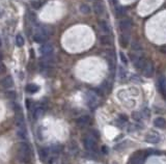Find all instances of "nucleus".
<instances>
[{
  "instance_id": "20",
  "label": "nucleus",
  "mask_w": 166,
  "mask_h": 164,
  "mask_svg": "<svg viewBox=\"0 0 166 164\" xmlns=\"http://www.w3.org/2000/svg\"><path fill=\"white\" fill-rule=\"evenodd\" d=\"M40 156L42 158V160H45L48 157V151L46 148H41L40 150Z\"/></svg>"
},
{
  "instance_id": "25",
  "label": "nucleus",
  "mask_w": 166,
  "mask_h": 164,
  "mask_svg": "<svg viewBox=\"0 0 166 164\" xmlns=\"http://www.w3.org/2000/svg\"><path fill=\"white\" fill-rule=\"evenodd\" d=\"M6 96H7L8 98H10V99H15V98H16L15 91H8V93H6Z\"/></svg>"
},
{
  "instance_id": "24",
  "label": "nucleus",
  "mask_w": 166,
  "mask_h": 164,
  "mask_svg": "<svg viewBox=\"0 0 166 164\" xmlns=\"http://www.w3.org/2000/svg\"><path fill=\"white\" fill-rule=\"evenodd\" d=\"M132 117H133V119H136V121H140V113H138V112H133V114H132Z\"/></svg>"
},
{
  "instance_id": "15",
  "label": "nucleus",
  "mask_w": 166,
  "mask_h": 164,
  "mask_svg": "<svg viewBox=\"0 0 166 164\" xmlns=\"http://www.w3.org/2000/svg\"><path fill=\"white\" fill-rule=\"evenodd\" d=\"M99 25H100V28H101L102 31L105 32L106 34H108L109 32H110V28H109V25L107 24V22L101 21V22L99 23Z\"/></svg>"
},
{
  "instance_id": "16",
  "label": "nucleus",
  "mask_w": 166,
  "mask_h": 164,
  "mask_svg": "<svg viewBox=\"0 0 166 164\" xmlns=\"http://www.w3.org/2000/svg\"><path fill=\"white\" fill-rule=\"evenodd\" d=\"M43 114H44V109L42 108V107H38V108H36L33 112V117H34V119H40Z\"/></svg>"
},
{
  "instance_id": "30",
  "label": "nucleus",
  "mask_w": 166,
  "mask_h": 164,
  "mask_svg": "<svg viewBox=\"0 0 166 164\" xmlns=\"http://www.w3.org/2000/svg\"><path fill=\"white\" fill-rule=\"evenodd\" d=\"M162 94H163V95H164V97H165V99H166V91H163Z\"/></svg>"
},
{
  "instance_id": "18",
  "label": "nucleus",
  "mask_w": 166,
  "mask_h": 164,
  "mask_svg": "<svg viewBox=\"0 0 166 164\" xmlns=\"http://www.w3.org/2000/svg\"><path fill=\"white\" fill-rule=\"evenodd\" d=\"M16 45L18 47H23L24 46V39L21 34H17L16 36Z\"/></svg>"
},
{
  "instance_id": "12",
  "label": "nucleus",
  "mask_w": 166,
  "mask_h": 164,
  "mask_svg": "<svg viewBox=\"0 0 166 164\" xmlns=\"http://www.w3.org/2000/svg\"><path fill=\"white\" fill-rule=\"evenodd\" d=\"M25 89H26V91L29 94H36L40 91V86L34 84V83H30V84H28L27 86H26Z\"/></svg>"
},
{
  "instance_id": "14",
  "label": "nucleus",
  "mask_w": 166,
  "mask_h": 164,
  "mask_svg": "<svg viewBox=\"0 0 166 164\" xmlns=\"http://www.w3.org/2000/svg\"><path fill=\"white\" fill-rule=\"evenodd\" d=\"M89 122V117L88 115H83V117H80L79 119H77V125L79 126H84V125H87Z\"/></svg>"
},
{
  "instance_id": "27",
  "label": "nucleus",
  "mask_w": 166,
  "mask_h": 164,
  "mask_svg": "<svg viewBox=\"0 0 166 164\" xmlns=\"http://www.w3.org/2000/svg\"><path fill=\"white\" fill-rule=\"evenodd\" d=\"M116 14L119 15V16L123 15V14H124V8H123V7H117V8H116Z\"/></svg>"
},
{
  "instance_id": "11",
  "label": "nucleus",
  "mask_w": 166,
  "mask_h": 164,
  "mask_svg": "<svg viewBox=\"0 0 166 164\" xmlns=\"http://www.w3.org/2000/svg\"><path fill=\"white\" fill-rule=\"evenodd\" d=\"M1 84H2V86L5 87V88H10V87H12L13 85H14V80H13V78L10 77V76H7V77L2 79Z\"/></svg>"
},
{
  "instance_id": "23",
  "label": "nucleus",
  "mask_w": 166,
  "mask_h": 164,
  "mask_svg": "<svg viewBox=\"0 0 166 164\" xmlns=\"http://www.w3.org/2000/svg\"><path fill=\"white\" fill-rule=\"evenodd\" d=\"M44 4V2L42 0H36V1H32V6L34 8H40L42 5Z\"/></svg>"
},
{
  "instance_id": "19",
  "label": "nucleus",
  "mask_w": 166,
  "mask_h": 164,
  "mask_svg": "<svg viewBox=\"0 0 166 164\" xmlns=\"http://www.w3.org/2000/svg\"><path fill=\"white\" fill-rule=\"evenodd\" d=\"M18 136L21 139H26V130L25 128H18Z\"/></svg>"
},
{
  "instance_id": "5",
  "label": "nucleus",
  "mask_w": 166,
  "mask_h": 164,
  "mask_svg": "<svg viewBox=\"0 0 166 164\" xmlns=\"http://www.w3.org/2000/svg\"><path fill=\"white\" fill-rule=\"evenodd\" d=\"M40 52H41V54L43 56L48 57V56H50V55H52V54H53V46H52L51 44H49V43L43 44V45L41 46V48H40Z\"/></svg>"
},
{
  "instance_id": "21",
  "label": "nucleus",
  "mask_w": 166,
  "mask_h": 164,
  "mask_svg": "<svg viewBox=\"0 0 166 164\" xmlns=\"http://www.w3.org/2000/svg\"><path fill=\"white\" fill-rule=\"evenodd\" d=\"M101 43L103 44V45H108V44H110V39H109L108 36H101Z\"/></svg>"
},
{
  "instance_id": "10",
  "label": "nucleus",
  "mask_w": 166,
  "mask_h": 164,
  "mask_svg": "<svg viewBox=\"0 0 166 164\" xmlns=\"http://www.w3.org/2000/svg\"><path fill=\"white\" fill-rule=\"evenodd\" d=\"M93 10L97 15H102L104 13V6L101 1H95L93 3Z\"/></svg>"
},
{
  "instance_id": "3",
  "label": "nucleus",
  "mask_w": 166,
  "mask_h": 164,
  "mask_svg": "<svg viewBox=\"0 0 166 164\" xmlns=\"http://www.w3.org/2000/svg\"><path fill=\"white\" fill-rule=\"evenodd\" d=\"M85 100H86V103L90 108H93V107L97 106L98 104V97L95 93L93 91H87L85 94Z\"/></svg>"
},
{
  "instance_id": "22",
  "label": "nucleus",
  "mask_w": 166,
  "mask_h": 164,
  "mask_svg": "<svg viewBox=\"0 0 166 164\" xmlns=\"http://www.w3.org/2000/svg\"><path fill=\"white\" fill-rule=\"evenodd\" d=\"M119 42H121V45L123 46V47H126V46L128 45L129 39L127 38V36H121V40H119Z\"/></svg>"
},
{
  "instance_id": "29",
  "label": "nucleus",
  "mask_w": 166,
  "mask_h": 164,
  "mask_svg": "<svg viewBox=\"0 0 166 164\" xmlns=\"http://www.w3.org/2000/svg\"><path fill=\"white\" fill-rule=\"evenodd\" d=\"M30 105H31V103H30L29 100H27V101H26V106H27L28 109H30Z\"/></svg>"
},
{
  "instance_id": "17",
  "label": "nucleus",
  "mask_w": 166,
  "mask_h": 164,
  "mask_svg": "<svg viewBox=\"0 0 166 164\" xmlns=\"http://www.w3.org/2000/svg\"><path fill=\"white\" fill-rule=\"evenodd\" d=\"M80 12H81L83 15H88L89 13H90V7H89L87 4H81V5H80Z\"/></svg>"
},
{
  "instance_id": "8",
  "label": "nucleus",
  "mask_w": 166,
  "mask_h": 164,
  "mask_svg": "<svg viewBox=\"0 0 166 164\" xmlns=\"http://www.w3.org/2000/svg\"><path fill=\"white\" fill-rule=\"evenodd\" d=\"M131 25H132V23L129 19H124V20H122L119 22V28H121L122 31H128L131 28Z\"/></svg>"
},
{
  "instance_id": "26",
  "label": "nucleus",
  "mask_w": 166,
  "mask_h": 164,
  "mask_svg": "<svg viewBox=\"0 0 166 164\" xmlns=\"http://www.w3.org/2000/svg\"><path fill=\"white\" fill-rule=\"evenodd\" d=\"M4 72H5V67H4L3 62H0V75H1V74H3Z\"/></svg>"
},
{
  "instance_id": "31",
  "label": "nucleus",
  "mask_w": 166,
  "mask_h": 164,
  "mask_svg": "<svg viewBox=\"0 0 166 164\" xmlns=\"http://www.w3.org/2000/svg\"><path fill=\"white\" fill-rule=\"evenodd\" d=\"M0 62H2V56H1V52H0Z\"/></svg>"
},
{
  "instance_id": "6",
  "label": "nucleus",
  "mask_w": 166,
  "mask_h": 164,
  "mask_svg": "<svg viewBox=\"0 0 166 164\" xmlns=\"http://www.w3.org/2000/svg\"><path fill=\"white\" fill-rule=\"evenodd\" d=\"M145 141H147L150 143H158L160 141V136L157 133L150 132L145 136Z\"/></svg>"
},
{
  "instance_id": "4",
  "label": "nucleus",
  "mask_w": 166,
  "mask_h": 164,
  "mask_svg": "<svg viewBox=\"0 0 166 164\" xmlns=\"http://www.w3.org/2000/svg\"><path fill=\"white\" fill-rule=\"evenodd\" d=\"M83 144H84L85 150L88 151V152H91V151H93L96 148V140L93 137L86 136L83 139Z\"/></svg>"
},
{
  "instance_id": "13",
  "label": "nucleus",
  "mask_w": 166,
  "mask_h": 164,
  "mask_svg": "<svg viewBox=\"0 0 166 164\" xmlns=\"http://www.w3.org/2000/svg\"><path fill=\"white\" fill-rule=\"evenodd\" d=\"M142 161H143L142 156H141L140 154H136L131 158L130 163L131 164H142Z\"/></svg>"
},
{
  "instance_id": "7",
  "label": "nucleus",
  "mask_w": 166,
  "mask_h": 164,
  "mask_svg": "<svg viewBox=\"0 0 166 164\" xmlns=\"http://www.w3.org/2000/svg\"><path fill=\"white\" fill-rule=\"evenodd\" d=\"M143 73L146 77H152L153 74H154V65L152 62H146L145 65V69H143Z\"/></svg>"
},
{
  "instance_id": "28",
  "label": "nucleus",
  "mask_w": 166,
  "mask_h": 164,
  "mask_svg": "<svg viewBox=\"0 0 166 164\" xmlns=\"http://www.w3.org/2000/svg\"><path fill=\"white\" fill-rule=\"evenodd\" d=\"M121 58H122V60H123V62L124 63V65H126V63L128 62H127V57L124 56V54L123 53V52L121 53Z\"/></svg>"
},
{
  "instance_id": "9",
  "label": "nucleus",
  "mask_w": 166,
  "mask_h": 164,
  "mask_svg": "<svg viewBox=\"0 0 166 164\" xmlns=\"http://www.w3.org/2000/svg\"><path fill=\"white\" fill-rule=\"evenodd\" d=\"M154 125L159 129H166V119L163 117H157L154 121Z\"/></svg>"
},
{
  "instance_id": "32",
  "label": "nucleus",
  "mask_w": 166,
  "mask_h": 164,
  "mask_svg": "<svg viewBox=\"0 0 166 164\" xmlns=\"http://www.w3.org/2000/svg\"><path fill=\"white\" fill-rule=\"evenodd\" d=\"M0 46H1V42H0Z\"/></svg>"
},
{
  "instance_id": "2",
  "label": "nucleus",
  "mask_w": 166,
  "mask_h": 164,
  "mask_svg": "<svg viewBox=\"0 0 166 164\" xmlns=\"http://www.w3.org/2000/svg\"><path fill=\"white\" fill-rule=\"evenodd\" d=\"M49 36V31L45 27H40L33 34V40L36 43H44Z\"/></svg>"
},
{
  "instance_id": "1",
  "label": "nucleus",
  "mask_w": 166,
  "mask_h": 164,
  "mask_svg": "<svg viewBox=\"0 0 166 164\" xmlns=\"http://www.w3.org/2000/svg\"><path fill=\"white\" fill-rule=\"evenodd\" d=\"M18 158L21 162L28 163L30 160V148L26 142H21L18 148Z\"/></svg>"
}]
</instances>
